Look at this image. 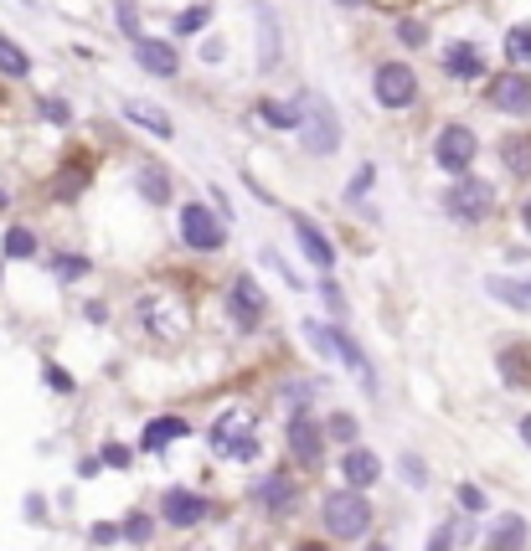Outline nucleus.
Returning a JSON list of instances; mask_svg holds the SVG:
<instances>
[{
  "instance_id": "f257e3e1",
  "label": "nucleus",
  "mask_w": 531,
  "mask_h": 551,
  "mask_svg": "<svg viewBox=\"0 0 531 551\" xmlns=\"http://www.w3.org/2000/svg\"><path fill=\"white\" fill-rule=\"evenodd\" d=\"M300 140H305L310 155H336L340 150V119L336 109L325 103L320 93H300Z\"/></svg>"
},
{
  "instance_id": "f03ea898",
  "label": "nucleus",
  "mask_w": 531,
  "mask_h": 551,
  "mask_svg": "<svg viewBox=\"0 0 531 551\" xmlns=\"http://www.w3.org/2000/svg\"><path fill=\"white\" fill-rule=\"evenodd\" d=\"M211 448H217V454H227V458H238V464L258 458V423L242 408H227L222 418L211 423Z\"/></svg>"
},
{
  "instance_id": "7ed1b4c3",
  "label": "nucleus",
  "mask_w": 531,
  "mask_h": 551,
  "mask_svg": "<svg viewBox=\"0 0 531 551\" xmlns=\"http://www.w3.org/2000/svg\"><path fill=\"white\" fill-rule=\"evenodd\" d=\"M371 526V500H361V489H336L325 495V531L340 536V541H356L367 536Z\"/></svg>"
},
{
  "instance_id": "20e7f679",
  "label": "nucleus",
  "mask_w": 531,
  "mask_h": 551,
  "mask_svg": "<svg viewBox=\"0 0 531 551\" xmlns=\"http://www.w3.org/2000/svg\"><path fill=\"white\" fill-rule=\"evenodd\" d=\"M444 206H449V217L459 221H480L496 212V191L485 186V181H475V175H459L449 191H444Z\"/></svg>"
},
{
  "instance_id": "39448f33",
  "label": "nucleus",
  "mask_w": 531,
  "mask_h": 551,
  "mask_svg": "<svg viewBox=\"0 0 531 551\" xmlns=\"http://www.w3.org/2000/svg\"><path fill=\"white\" fill-rule=\"evenodd\" d=\"M371 93L382 109H408L413 98H418V78H413V67L408 63H382L377 67V78H371Z\"/></svg>"
},
{
  "instance_id": "423d86ee",
  "label": "nucleus",
  "mask_w": 531,
  "mask_h": 551,
  "mask_svg": "<svg viewBox=\"0 0 531 551\" xmlns=\"http://www.w3.org/2000/svg\"><path fill=\"white\" fill-rule=\"evenodd\" d=\"M434 155L444 171H454V181L469 171V160H475V134H469L465 124H449V129H438V144H434Z\"/></svg>"
},
{
  "instance_id": "0eeeda50",
  "label": "nucleus",
  "mask_w": 531,
  "mask_h": 551,
  "mask_svg": "<svg viewBox=\"0 0 531 551\" xmlns=\"http://www.w3.org/2000/svg\"><path fill=\"white\" fill-rule=\"evenodd\" d=\"M181 237H186L192 248L211 252L217 242H222V221L211 217L207 206H181Z\"/></svg>"
},
{
  "instance_id": "6e6552de",
  "label": "nucleus",
  "mask_w": 531,
  "mask_h": 551,
  "mask_svg": "<svg viewBox=\"0 0 531 551\" xmlns=\"http://www.w3.org/2000/svg\"><path fill=\"white\" fill-rule=\"evenodd\" d=\"M134 63L145 67V73H155V78H176V47L171 42H161V36H134Z\"/></svg>"
},
{
  "instance_id": "1a4fd4ad",
  "label": "nucleus",
  "mask_w": 531,
  "mask_h": 551,
  "mask_svg": "<svg viewBox=\"0 0 531 551\" xmlns=\"http://www.w3.org/2000/svg\"><path fill=\"white\" fill-rule=\"evenodd\" d=\"M140 320H145L150 335H161V340H171V335L186 330V315H181L176 300H165V294H150V300L140 304Z\"/></svg>"
},
{
  "instance_id": "9d476101",
  "label": "nucleus",
  "mask_w": 531,
  "mask_h": 551,
  "mask_svg": "<svg viewBox=\"0 0 531 551\" xmlns=\"http://www.w3.org/2000/svg\"><path fill=\"white\" fill-rule=\"evenodd\" d=\"M161 516L171 526H196V520H207V500L196 495V489H171L161 500Z\"/></svg>"
},
{
  "instance_id": "9b49d317",
  "label": "nucleus",
  "mask_w": 531,
  "mask_h": 551,
  "mask_svg": "<svg viewBox=\"0 0 531 551\" xmlns=\"http://www.w3.org/2000/svg\"><path fill=\"white\" fill-rule=\"evenodd\" d=\"M490 103L506 113H531V78H521V73H506V78H496V88H490Z\"/></svg>"
},
{
  "instance_id": "f8f14e48",
  "label": "nucleus",
  "mask_w": 531,
  "mask_h": 551,
  "mask_svg": "<svg viewBox=\"0 0 531 551\" xmlns=\"http://www.w3.org/2000/svg\"><path fill=\"white\" fill-rule=\"evenodd\" d=\"M294 237H300V248H305V258H310L315 268H330V263H336V248H330V237H325L310 217H300V212H294Z\"/></svg>"
},
{
  "instance_id": "ddd939ff",
  "label": "nucleus",
  "mask_w": 531,
  "mask_h": 551,
  "mask_svg": "<svg viewBox=\"0 0 531 551\" xmlns=\"http://www.w3.org/2000/svg\"><path fill=\"white\" fill-rule=\"evenodd\" d=\"M253 500H263L274 516H284V510H290L300 495H294V479H290V474H263V479L253 485Z\"/></svg>"
},
{
  "instance_id": "4468645a",
  "label": "nucleus",
  "mask_w": 531,
  "mask_h": 551,
  "mask_svg": "<svg viewBox=\"0 0 531 551\" xmlns=\"http://www.w3.org/2000/svg\"><path fill=\"white\" fill-rule=\"evenodd\" d=\"M258 67L274 73L279 67V21H274V5L258 0Z\"/></svg>"
},
{
  "instance_id": "2eb2a0df",
  "label": "nucleus",
  "mask_w": 531,
  "mask_h": 551,
  "mask_svg": "<svg viewBox=\"0 0 531 551\" xmlns=\"http://www.w3.org/2000/svg\"><path fill=\"white\" fill-rule=\"evenodd\" d=\"M485 294L500 304H511V310H526L531 315V279H500V273H490L485 279Z\"/></svg>"
},
{
  "instance_id": "dca6fc26",
  "label": "nucleus",
  "mask_w": 531,
  "mask_h": 551,
  "mask_svg": "<svg viewBox=\"0 0 531 551\" xmlns=\"http://www.w3.org/2000/svg\"><path fill=\"white\" fill-rule=\"evenodd\" d=\"M325 335H330V350H336L340 361L351 366L356 377H361V387H367V392H377V381H371V361L361 356V346H356V340H351L346 330H325Z\"/></svg>"
},
{
  "instance_id": "f3484780",
  "label": "nucleus",
  "mask_w": 531,
  "mask_h": 551,
  "mask_svg": "<svg viewBox=\"0 0 531 551\" xmlns=\"http://www.w3.org/2000/svg\"><path fill=\"white\" fill-rule=\"evenodd\" d=\"M232 315H238V325H253L258 315H263V289L242 273V279H232Z\"/></svg>"
},
{
  "instance_id": "a211bd4d",
  "label": "nucleus",
  "mask_w": 531,
  "mask_h": 551,
  "mask_svg": "<svg viewBox=\"0 0 531 551\" xmlns=\"http://www.w3.org/2000/svg\"><path fill=\"white\" fill-rule=\"evenodd\" d=\"M290 448L300 464H320V428L310 423V418H294L290 423Z\"/></svg>"
},
{
  "instance_id": "6ab92c4d",
  "label": "nucleus",
  "mask_w": 531,
  "mask_h": 551,
  "mask_svg": "<svg viewBox=\"0 0 531 551\" xmlns=\"http://www.w3.org/2000/svg\"><path fill=\"white\" fill-rule=\"evenodd\" d=\"M124 119H129V124H145L155 140H171V134H176V129H171V119H165V109H155V103H134V98H129V103H124Z\"/></svg>"
},
{
  "instance_id": "aec40b11",
  "label": "nucleus",
  "mask_w": 531,
  "mask_h": 551,
  "mask_svg": "<svg viewBox=\"0 0 531 551\" xmlns=\"http://www.w3.org/2000/svg\"><path fill=\"white\" fill-rule=\"evenodd\" d=\"M340 469H346V479H351V489L371 485V479H382V464H377V454H367V448H351V454L340 458Z\"/></svg>"
},
{
  "instance_id": "412c9836",
  "label": "nucleus",
  "mask_w": 531,
  "mask_h": 551,
  "mask_svg": "<svg viewBox=\"0 0 531 551\" xmlns=\"http://www.w3.org/2000/svg\"><path fill=\"white\" fill-rule=\"evenodd\" d=\"M444 67H449L454 78H480V73H485V57L469 47V42H454V47L444 52Z\"/></svg>"
},
{
  "instance_id": "4be33fe9",
  "label": "nucleus",
  "mask_w": 531,
  "mask_h": 551,
  "mask_svg": "<svg viewBox=\"0 0 531 551\" xmlns=\"http://www.w3.org/2000/svg\"><path fill=\"white\" fill-rule=\"evenodd\" d=\"M490 546L496 551H521L526 546V520L521 516H500L496 531H490Z\"/></svg>"
},
{
  "instance_id": "5701e85b",
  "label": "nucleus",
  "mask_w": 531,
  "mask_h": 551,
  "mask_svg": "<svg viewBox=\"0 0 531 551\" xmlns=\"http://www.w3.org/2000/svg\"><path fill=\"white\" fill-rule=\"evenodd\" d=\"M181 433H186V423H181V418H161V423H150V428H145L140 448H145V454H155V448H165V443L181 438Z\"/></svg>"
},
{
  "instance_id": "b1692460",
  "label": "nucleus",
  "mask_w": 531,
  "mask_h": 551,
  "mask_svg": "<svg viewBox=\"0 0 531 551\" xmlns=\"http://www.w3.org/2000/svg\"><path fill=\"white\" fill-rule=\"evenodd\" d=\"M500 160L511 175H531V140H506L500 144Z\"/></svg>"
},
{
  "instance_id": "393cba45",
  "label": "nucleus",
  "mask_w": 531,
  "mask_h": 551,
  "mask_svg": "<svg viewBox=\"0 0 531 551\" xmlns=\"http://www.w3.org/2000/svg\"><path fill=\"white\" fill-rule=\"evenodd\" d=\"M500 371H506V381H531V350H500Z\"/></svg>"
},
{
  "instance_id": "a878e982",
  "label": "nucleus",
  "mask_w": 531,
  "mask_h": 551,
  "mask_svg": "<svg viewBox=\"0 0 531 551\" xmlns=\"http://www.w3.org/2000/svg\"><path fill=\"white\" fill-rule=\"evenodd\" d=\"M26 52L16 47V42H11V36H0V73H11V78H26Z\"/></svg>"
},
{
  "instance_id": "bb28decb",
  "label": "nucleus",
  "mask_w": 531,
  "mask_h": 551,
  "mask_svg": "<svg viewBox=\"0 0 531 551\" xmlns=\"http://www.w3.org/2000/svg\"><path fill=\"white\" fill-rule=\"evenodd\" d=\"M506 57L521 67H531V26H511V36H506Z\"/></svg>"
},
{
  "instance_id": "cd10ccee",
  "label": "nucleus",
  "mask_w": 531,
  "mask_h": 551,
  "mask_svg": "<svg viewBox=\"0 0 531 551\" xmlns=\"http://www.w3.org/2000/svg\"><path fill=\"white\" fill-rule=\"evenodd\" d=\"M140 191H145L150 202H165V196H171V186H165V171H161V165H140Z\"/></svg>"
},
{
  "instance_id": "c85d7f7f",
  "label": "nucleus",
  "mask_w": 531,
  "mask_h": 551,
  "mask_svg": "<svg viewBox=\"0 0 531 551\" xmlns=\"http://www.w3.org/2000/svg\"><path fill=\"white\" fill-rule=\"evenodd\" d=\"M258 113L274 129H300V109H284V103H258Z\"/></svg>"
},
{
  "instance_id": "c756f323",
  "label": "nucleus",
  "mask_w": 531,
  "mask_h": 551,
  "mask_svg": "<svg viewBox=\"0 0 531 551\" xmlns=\"http://www.w3.org/2000/svg\"><path fill=\"white\" fill-rule=\"evenodd\" d=\"M5 252H11V258H32V252H36V237L26 232V227H11V232H5Z\"/></svg>"
},
{
  "instance_id": "7c9ffc66",
  "label": "nucleus",
  "mask_w": 531,
  "mask_h": 551,
  "mask_svg": "<svg viewBox=\"0 0 531 551\" xmlns=\"http://www.w3.org/2000/svg\"><path fill=\"white\" fill-rule=\"evenodd\" d=\"M207 16H211V5H196V11H186V16L176 21V32H202V26H207Z\"/></svg>"
},
{
  "instance_id": "2f4dec72",
  "label": "nucleus",
  "mask_w": 531,
  "mask_h": 551,
  "mask_svg": "<svg viewBox=\"0 0 531 551\" xmlns=\"http://www.w3.org/2000/svg\"><path fill=\"white\" fill-rule=\"evenodd\" d=\"M398 36H403L408 47H423V42H428V26H423V21H403V26H398Z\"/></svg>"
},
{
  "instance_id": "473e14b6",
  "label": "nucleus",
  "mask_w": 531,
  "mask_h": 551,
  "mask_svg": "<svg viewBox=\"0 0 531 551\" xmlns=\"http://www.w3.org/2000/svg\"><path fill=\"white\" fill-rule=\"evenodd\" d=\"M124 536H129V541H150V516H140V510H134V516L124 520Z\"/></svg>"
},
{
  "instance_id": "72a5a7b5",
  "label": "nucleus",
  "mask_w": 531,
  "mask_h": 551,
  "mask_svg": "<svg viewBox=\"0 0 531 551\" xmlns=\"http://www.w3.org/2000/svg\"><path fill=\"white\" fill-rule=\"evenodd\" d=\"M454 500L465 505V510H485V495L475 485H459V495H454Z\"/></svg>"
},
{
  "instance_id": "f704fd0d",
  "label": "nucleus",
  "mask_w": 531,
  "mask_h": 551,
  "mask_svg": "<svg viewBox=\"0 0 531 551\" xmlns=\"http://www.w3.org/2000/svg\"><path fill=\"white\" fill-rule=\"evenodd\" d=\"M47 387H57V392H73V377H67L63 366H47Z\"/></svg>"
},
{
  "instance_id": "c9c22d12",
  "label": "nucleus",
  "mask_w": 531,
  "mask_h": 551,
  "mask_svg": "<svg viewBox=\"0 0 531 551\" xmlns=\"http://www.w3.org/2000/svg\"><path fill=\"white\" fill-rule=\"evenodd\" d=\"M330 433H336L340 443H351V438H356V423H351V418H346V412H340L336 423H330Z\"/></svg>"
},
{
  "instance_id": "e433bc0d",
  "label": "nucleus",
  "mask_w": 531,
  "mask_h": 551,
  "mask_svg": "<svg viewBox=\"0 0 531 551\" xmlns=\"http://www.w3.org/2000/svg\"><path fill=\"white\" fill-rule=\"evenodd\" d=\"M320 294H325V304H330V315H346V300H340V289H336V284H325Z\"/></svg>"
},
{
  "instance_id": "4c0bfd02",
  "label": "nucleus",
  "mask_w": 531,
  "mask_h": 551,
  "mask_svg": "<svg viewBox=\"0 0 531 551\" xmlns=\"http://www.w3.org/2000/svg\"><path fill=\"white\" fill-rule=\"evenodd\" d=\"M103 458H109L113 469H124V464H129V448H119V443H109V448H103Z\"/></svg>"
},
{
  "instance_id": "58836bf2",
  "label": "nucleus",
  "mask_w": 531,
  "mask_h": 551,
  "mask_svg": "<svg viewBox=\"0 0 531 551\" xmlns=\"http://www.w3.org/2000/svg\"><path fill=\"white\" fill-rule=\"evenodd\" d=\"M428 551H449V526H438L434 541H428Z\"/></svg>"
},
{
  "instance_id": "ea45409f",
  "label": "nucleus",
  "mask_w": 531,
  "mask_h": 551,
  "mask_svg": "<svg viewBox=\"0 0 531 551\" xmlns=\"http://www.w3.org/2000/svg\"><path fill=\"white\" fill-rule=\"evenodd\" d=\"M371 186V165H361V175H356V181H351V196H361V191H367Z\"/></svg>"
},
{
  "instance_id": "a19ab883",
  "label": "nucleus",
  "mask_w": 531,
  "mask_h": 551,
  "mask_svg": "<svg viewBox=\"0 0 531 551\" xmlns=\"http://www.w3.org/2000/svg\"><path fill=\"white\" fill-rule=\"evenodd\" d=\"M119 26H124V32L134 36V5H119Z\"/></svg>"
},
{
  "instance_id": "79ce46f5",
  "label": "nucleus",
  "mask_w": 531,
  "mask_h": 551,
  "mask_svg": "<svg viewBox=\"0 0 531 551\" xmlns=\"http://www.w3.org/2000/svg\"><path fill=\"white\" fill-rule=\"evenodd\" d=\"M403 474H408V479H413V485H423V479H428V474H423L418 464H413V458H403Z\"/></svg>"
},
{
  "instance_id": "37998d69",
  "label": "nucleus",
  "mask_w": 531,
  "mask_h": 551,
  "mask_svg": "<svg viewBox=\"0 0 531 551\" xmlns=\"http://www.w3.org/2000/svg\"><path fill=\"white\" fill-rule=\"evenodd\" d=\"M521 438H526V443H531V418H521Z\"/></svg>"
},
{
  "instance_id": "c03bdc74",
  "label": "nucleus",
  "mask_w": 531,
  "mask_h": 551,
  "mask_svg": "<svg viewBox=\"0 0 531 551\" xmlns=\"http://www.w3.org/2000/svg\"><path fill=\"white\" fill-rule=\"evenodd\" d=\"M521 221H526V232H531V202H526V206H521Z\"/></svg>"
},
{
  "instance_id": "a18cd8bd",
  "label": "nucleus",
  "mask_w": 531,
  "mask_h": 551,
  "mask_svg": "<svg viewBox=\"0 0 531 551\" xmlns=\"http://www.w3.org/2000/svg\"><path fill=\"white\" fill-rule=\"evenodd\" d=\"M336 5H361V0H336Z\"/></svg>"
},
{
  "instance_id": "49530a36",
  "label": "nucleus",
  "mask_w": 531,
  "mask_h": 551,
  "mask_svg": "<svg viewBox=\"0 0 531 551\" xmlns=\"http://www.w3.org/2000/svg\"><path fill=\"white\" fill-rule=\"evenodd\" d=\"M305 551H325V546H305Z\"/></svg>"
}]
</instances>
